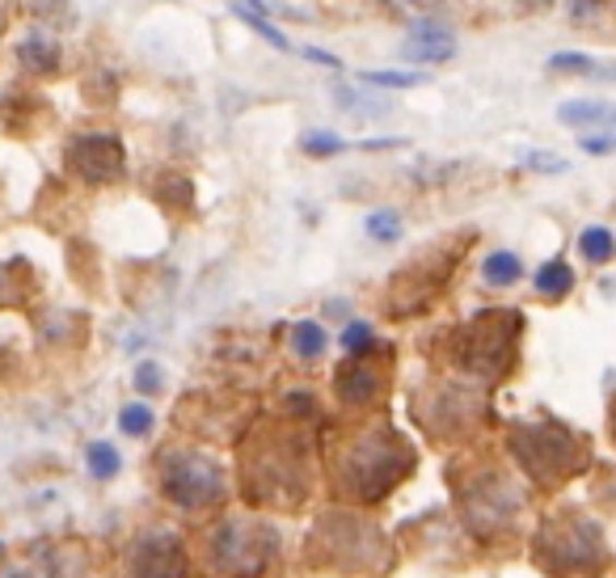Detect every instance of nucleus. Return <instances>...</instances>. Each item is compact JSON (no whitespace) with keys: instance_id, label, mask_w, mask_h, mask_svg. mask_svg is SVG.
<instances>
[{"instance_id":"13","label":"nucleus","mask_w":616,"mask_h":578,"mask_svg":"<svg viewBox=\"0 0 616 578\" xmlns=\"http://www.w3.org/2000/svg\"><path fill=\"white\" fill-rule=\"evenodd\" d=\"M347 144L338 140V135H329V131H313V135H304V153L309 157H334V153H342Z\"/></svg>"},{"instance_id":"14","label":"nucleus","mask_w":616,"mask_h":578,"mask_svg":"<svg viewBox=\"0 0 616 578\" xmlns=\"http://www.w3.org/2000/svg\"><path fill=\"white\" fill-rule=\"evenodd\" d=\"M367 232L381 237V241H392L401 232V216L397 212H376V216H367Z\"/></svg>"},{"instance_id":"17","label":"nucleus","mask_w":616,"mask_h":578,"mask_svg":"<svg viewBox=\"0 0 616 578\" xmlns=\"http://www.w3.org/2000/svg\"><path fill=\"white\" fill-rule=\"evenodd\" d=\"M300 342H304V354H317L322 351V329H317V325H300V329H295V347H300Z\"/></svg>"},{"instance_id":"11","label":"nucleus","mask_w":616,"mask_h":578,"mask_svg":"<svg viewBox=\"0 0 616 578\" xmlns=\"http://www.w3.org/2000/svg\"><path fill=\"white\" fill-rule=\"evenodd\" d=\"M426 76H414V72H363V85H381V89H414Z\"/></svg>"},{"instance_id":"12","label":"nucleus","mask_w":616,"mask_h":578,"mask_svg":"<svg viewBox=\"0 0 616 578\" xmlns=\"http://www.w3.org/2000/svg\"><path fill=\"white\" fill-rule=\"evenodd\" d=\"M579 148H583L587 157H613L616 153V131H583V140H579Z\"/></svg>"},{"instance_id":"8","label":"nucleus","mask_w":616,"mask_h":578,"mask_svg":"<svg viewBox=\"0 0 616 578\" xmlns=\"http://www.w3.org/2000/svg\"><path fill=\"white\" fill-rule=\"evenodd\" d=\"M482 275H486V284H494V288H511V284H519V275H523V262L511 250H498V254L486 257Z\"/></svg>"},{"instance_id":"20","label":"nucleus","mask_w":616,"mask_h":578,"mask_svg":"<svg viewBox=\"0 0 616 578\" xmlns=\"http://www.w3.org/2000/svg\"><path fill=\"white\" fill-rule=\"evenodd\" d=\"M613 431H616V406H613Z\"/></svg>"},{"instance_id":"19","label":"nucleus","mask_w":616,"mask_h":578,"mask_svg":"<svg viewBox=\"0 0 616 578\" xmlns=\"http://www.w3.org/2000/svg\"><path fill=\"white\" fill-rule=\"evenodd\" d=\"M304 56H309V60H317V64H325V68H334V72H338V60H334V56H325V51H313V47H304Z\"/></svg>"},{"instance_id":"18","label":"nucleus","mask_w":616,"mask_h":578,"mask_svg":"<svg viewBox=\"0 0 616 578\" xmlns=\"http://www.w3.org/2000/svg\"><path fill=\"white\" fill-rule=\"evenodd\" d=\"M367 338H372V329H367V325H351V329H347V347H363Z\"/></svg>"},{"instance_id":"6","label":"nucleus","mask_w":616,"mask_h":578,"mask_svg":"<svg viewBox=\"0 0 616 578\" xmlns=\"http://www.w3.org/2000/svg\"><path fill=\"white\" fill-rule=\"evenodd\" d=\"M579 254H583L591 266H604V262H613V257H616L613 228H604V225L583 228V232H579Z\"/></svg>"},{"instance_id":"10","label":"nucleus","mask_w":616,"mask_h":578,"mask_svg":"<svg viewBox=\"0 0 616 578\" xmlns=\"http://www.w3.org/2000/svg\"><path fill=\"white\" fill-rule=\"evenodd\" d=\"M595 64L600 60H591L583 51H557V56H549V72H575V76H587V81H591Z\"/></svg>"},{"instance_id":"3","label":"nucleus","mask_w":616,"mask_h":578,"mask_svg":"<svg viewBox=\"0 0 616 578\" xmlns=\"http://www.w3.org/2000/svg\"><path fill=\"white\" fill-rule=\"evenodd\" d=\"M456 56V34L444 22H419L410 31L406 43V60H422V64H439V60H452Z\"/></svg>"},{"instance_id":"21","label":"nucleus","mask_w":616,"mask_h":578,"mask_svg":"<svg viewBox=\"0 0 616 578\" xmlns=\"http://www.w3.org/2000/svg\"><path fill=\"white\" fill-rule=\"evenodd\" d=\"M613 131H616V123H613Z\"/></svg>"},{"instance_id":"16","label":"nucleus","mask_w":616,"mask_h":578,"mask_svg":"<svg viewBox=\"0 0 616 578\" xmlns=\"http://www.w3.org/2000/svg\"><path fill=\"white\" fill-rule=\"evenodd\" d=\"M523 165H528V169H536V173H566V161H561L557 153H528Z\"/></svg>"},{"instance_id":"5","label":"nucleus","mask_w":616,"mask_h":578,"mask_svg":"<svg viewBox=\"0 0 616 578\" xmlns=\"http://www.w3.org/2000/svg\"><path fill=\"white\" fill-rule=\"evenodd\" d=\"M22 68H31L34 76H56L60 72V43H51L47 34H26L17 47Z\"/></svg>"},{"instance_id":"4","label":"nucleus","mask_w":616,"mask_h":578,"mask_svg":"<svg viewBox=\"0 0 616 578\" xmlns=\"http://www.w3.org/2000/svg\"><path fill=\"white\" fill-rule=\"evenodd\" d=\"M557 123L561 128H613L616 106L613 101H600V97H575V101L557 106Z\"/></svg>"},{"instance_id":"7","label":"nucleus","mask_w":616,"mask_h":578,"mask_svg":"<svg viewBox=\"0 0 616 578\" xmlns=\"http://www.w3.org/2000/svg\"><path fill=\"white\" fill-rule=\"evenodd\" d=\"M570 288H575V270H570L561 257H553V262H545V266L536 270V291H541L545 300H561V296H570Z\"/></svg>"},{"instance_id":"1","label":"nucleus","mask_w":616,"mask_h":578,"mask_svg":"<svg viewBox=\"0 0 616 578\" xmlns=\"http://www.w3.org/2000/svg\"><path fill=\"white\" fill-rule=\"evenodd\" d=\"M545 545H553L549 570H557L561 578H595L604 566V541H600V528L587 523L583 515H566L557 519L549 532H545Z\"/></svg>"},{"instance_id":"9","label":"nucleus","mask_w":616,"mask_h":578,"mask_svg":"<svg viewBox=\"0 0 616 578\" xmlns=\"http://www.w3.org/2000/svg\"><path fill=\"white\" fill-rule=\"evenodd\" d=\"M232 13H237V17H241V22L250 26V31H258L262 38L270 43V47H279V51H292V43H288V34H283V31H275V26H270V17H262V13H254V4H237Z\"/></svg>"},{"instance_id":"15","label":"nucleus","mask_w":616,"mask_h":578,"mask_svg":"<svg viewBox=\"0 0 616 578\" xmlns=\"http://www.w3.org/2000/svg\"><path fill=\"white\" fill-rule=\"evenodd\" d=\"M566 13H570V22H595L600 13H604V0H566Z\"/></svg>"},{"instance_id":"2","label":"nucleus","mask_w":616,"mask_h":578,"mask_svg":"<svg viewBox=\"0 0 616 578\" xmlns=\"http://www.w3.org/2000/svg\"><path fill=\"white\" fill-rule=\"evenodd\" d=\"M68 161L89 182H114L123 173V148H119L114 135H85V140H76Z\"/></svg>"}]
</instances>
